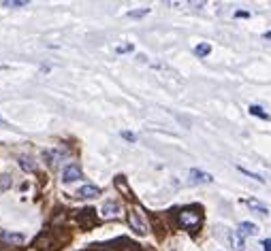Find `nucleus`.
I'll return each mask as SVG.
<instances>
[{
	"label": "nucleus",
	"instance_id": "nucleus-20",
	"mask_svg": "<svg viewBox=\"0 0 271 251\" xmlns=\"http://www.w3.org/2000/svg\"><path fill=\"white\" fill-rule=\"evenodd\" d=\"M122 136H124L126 141H137V136H135L133 132H122Z\"/></svg>",
	"mask_w": 271,
	"mask_h": 251
},
{
	"label": "nucleus",
	"instance_id": "nucleus-8",
	"mask_svg": "<svg viewBox=\"0 0 271 251\" xmlns=\"http://www.w3.org/2000/svg\"><path fill=\"white\" fill-rule=\"evenodd\" d=\"M77 196L79 198H96V196H101V190H98L96 185H83V188H79V192H77Z\"/></svg>",
	"mask_w": 271,
	"mask_h": 251
},
{
	"label": "nucleus",
	"instance_id": "nucleus-12",
	"mask_svg": "<svg viewBox=\"0 0 271 251\" xmlns=\"http://www.w3.org/2000/svg\"><path fill=\"white\" fill-rule=\"evenodd\" d=\"M62 155H64L62 149H56V151H45V157H49V164H56V160L62 157Z\"/></svg>",
	"mask_w": 271,
	"mask_h": 251
},
{
	"label": "nucleus",
	"instance_id": "nucleus-9",
	"mask_svg": "<svg viewBox=\"0 0 271 251\" xmlns=\"http://www.w3.org/2000/svg\"><path fill=\"white\" fill-rule=\"evenodd\" d=\"M237 232H239V236H244V239H246V236H252V234L259 232V228H256L252 221H241L239 228H237Z\"/></svg>",
	"mask_w": 271,
	"mask_h": 251
},
{
	"label": "nucleus",
	"instance_id": "nucleus-21",
	"mask_svg": "<svg viewBox=\"0 0 271 251\" xmlns=\"http://www.w3.org/2000/svg\"><path fill=\"white\" fill-rule=\"evenodd\" d=\"M263 247H265V251H271V239H267V241H263Z\"/></svg>",
	"mask_w": 271,
	"mask_h": 251
},
{
	"label": "nucleus",
	"instance_id": "nucleus-15",
	"mask_svg": "<svg viewBox=\"0 0 271 251\" xmlns=\"http://www.w3.org/2000/svg\"><path fill=\"white\" fill-rule=\"evenodd\" d=\"M28 0H4L2 6H26Z\"/></svg>",
	"mask_w": 271,
	"mask_h": 251
},
{
	"label": "nucleus",
	"instance_id": "nucleus-5",
	"mask_svg": "<svg viewBox=\"0 0 271 251\" xmlns=\"http://www.w3.org/2000/svg\"><path fill=\"white\" fill-rule=\"evenodd\" d=\"M0 241L2 243H9V245H24V234H17V232H4L0 230Z\"/></svg>",
	"mask_w": 271,
	"mask_h": 251
},
{
	"label": "nucleus",
	"instance_id": "nucleus-22",
	"mask_svg": "<svg viewBox=\"0 0 271 251\" xmlns=\"http://www.w3.org/2000/svg\"><path fill=\"white\" fill-rule=\"evenodd\" d=\"M235 15H237V17H248V13H246V11H237Z\"/></svg>",
	"mask_w": 271,
	"mask_h": 251
},
{
	"label": "nucleus",
	"instance_id": "nucleus-1",
	"mask_svg": "<svg viewBox=\"0 0 271 251\" xmlns=\"http://www.w3.org/2000/svg\"><path fill=\"white\" fill-rule=\"evenodd\" d=\"M199 224H201V213L192 211V209H184L180 213V226L186 228V230H195V228H199Z\"/></svg>",
	"mask_w": 271,
	"mask_h": 251
},
{
	"label": "nucleus",
	"instance_id": "nucleus-3",
	"mask_svg": "<svg viewBox=\"0 0 271 251\" xmlns=\"http://www.w3.org/2000/svg\"><path fill=\"white\" fill-rule=\"evenodd\" d=\"M81 168L77 166V164H67L64 166V170H62V181L64 183H73V181H77V179H81Z\"/></svg>",
	"mask_w": 271,
	"mask_h": 251
},
{
	"label": "nucleus",
	"instance_id": "nucleus-13",
	"mask_svg": "<svg viewBox=\"0 0 271 251\" xmlns=\"http://www.w3.org/2000/svg\"><path fill=\"white\" fill-rule=\"evenodd\" d=\"M250 113H252V115H256V117L269 119V115H267V113H265V111H263V109H261V106H256V104H252V106H250Z\"/></svg>",
	"mask_w": 271,
	"mask_h": 251
},
{
	"label": "nucleus",
	"instance_id": "nucleus-16",
	"mask_svg": "<svg viewBox=\"0 0 271 251\" xmlns=\"http://www.w3.org/2000/svg\"><path fill=\"white\" fill-rule=\"evenodd\" d=\"M133 51V45H131V43H126V45H118L116 47V53H120V55H122V53H131Z\"/></svg>",
	"mask_w": 271,
	"mask_h": 251
},
{
	"label": "nucleus",
	"instance_id": "nucleus-10",
	"mask_svg": "<svg viewBox=\"0 0 271 251\" xmlns=\"http://www.w3.org/2000/svg\"><path fill=\"white\" fill-rule=\"evenodd\" d=\"M244 202L250 206L252 211H259V213H263V215H269V209L263 202H259V200H254V198H248V200H244Z\"/></svg>",
	"mask_w": 271,
	"mask_h": 251
},
{
	"label": "nucleus",
	"instance_id": "nucleus-11",
	"mask_svg": "<svg viewBox=\"0 0 271 251\" xmlns=\"http://www.w3.org/2000/svg\"><path fill=\"white\" fill-rule=\"evenodd\" d=\"M211 53V45L209 43H201V45L195 47V55H199V58H205V55Z\"/></svg>",
	"mask_w": 271,
	"mask_h": 251
},
{
	"label": "nucleus",
	"instance_id": "nucleus-4",
	"mask_svg": "<svg viewBox=\"0 0 271 251\" xmlns=\"http://www.w3.org/2000/svg\"><path fill=\"white\" fill-rule=\"evenodd\" d=\"M120 213V204L116 202V200H107V202L101 206V215L105 219H111V217H118Z\"/></svg>",
	"mask_w": 271,
	"mask_h": 251
},
{
	"label": "nucleus",
	"instance_id": "nucleus-6",
	"mask_svg": "<svg viewBox=\"0 0 271 251\" xmlns=\"http://www.w3.org/2000/svg\"><path fill=\"white\" fill-rule=\"evenodd\" d=\"M213 177L209 173H203V170H197L192 168L190 170V183H211Z\"/></svg>",
	"mask_w": 271,
	"mask_h": 251
},
{
	"label": "nucleus",
	"instance_id": "nucleus-17",
	"mask_svg": "<svg viewBox=\"0 0 271 251\" xmlns=\"http://www.w3.org/2000/svg\"><path fill=\"white\" fill-rule=\"evenodd\" d=\"M11 188V177L9 175H0V190Z\"/></svg>",
	"mask_w": 271,
	"mask_h": 251
},
{
	"label": "nucleus",
	"instance_id": "nucleus-2",
	"mask_svg": "<svg viewBox=\"0 0 271 251\" xmlns=\"http://www.w3.org/2000/svg\"><path fill=\"white\" fill-rule=\"evenodd\" d=\"M128 226L133 228L137 234H147V224H145V217H143V213L137 211V209H133V211H128Z\"/></svg>",
	"mask_w": 271,
	"mask_h": 251
},
{
	"label": "nucleus",
	"instance_id": "nucleus-18",
	"mask_svg": "<svg viewBox=\"0 0 271 251\" xmlns=\"http://www.w3.org/2000/svg\"><path fill=\"white\" fill-rule=\"evenodd\" d=\"M116 185H118V188H120V190H124V194H126V196H131V190H128V188H126V181H124V177H118V181H116Z\"/></svg>",
	"mask_w": 271,
	"mask_h": 251
},
{
	"label": "nucleus",
	"instance_id": "nucleus-23",
	"mask_svg": "<svg viewBox=\"0 0 271 251\" xmlns=\"http://www.w3.org/2000/svg\"><path fill=\"white\" fill-rule=\"evenodd\" d=\"M0 124H4V119H2V117H0Z\"/></svg>",
	"mask_w": 271,
	"mask_h": 251
},
{
	"label": "nucleus",
	"instance_id": "nucleus-19",
	"mask_svg": "<svg viewBox=\"0 0 271 251\" xmlns=\"http://www.w3.org/2000/svg\"><path fill=\"white\" fill-rule=\"evenodd\" d=\"M147 13H149V9H139V11H131V13H128V17H143V15H147Z\"/></svg>",
	"mask_w": 271,
	"mask_h": 251
},
{
	"label": "nucleus",
	"instance_id": "nucleus-7",
	"mask_svg": "<svg viewBox=\"0 0 271 251\" xmlns=\"http://www.w3.org/2000/svg\"><path fill=\"white\" fill-rule=\"evenodd\" d=\"M226 241H229L231 249H235V251H244V247H246L244 236H239V232H229L226 234Z\"/></svg>",
	"mask_w": 271,
	"mask_h": 251
},
{
	"label": "nucleus",
	"instance_id": "nucleus-14",
	"mask_svg": "<svg viewBox=\"0 0 271 251\" xmlns=\"http://www.w3.org/2000/svg\"><path fill=\"white\" fill-rule=\"evenodd\" d=\"M19 166L24 170H34V164H32V160H28V157H19Z\"/></svg>",
	"mask_w": 271,
	"mask_h": 251
}]
</instances>
